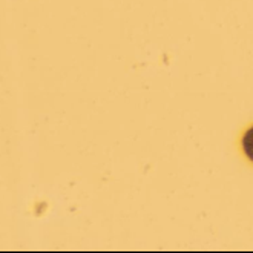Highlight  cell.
I'll use <instances>...</instances> for the list:
<instances>
[{
	"mask_svg": "<svg viewBox=\"0 0 253 253\" xmlns=\"http://www.w3.org/2000/svg\"><path fill=\"white\" fill-rule=\"evenodd\" d=\"M243 151L249 160H252V129L246 132V135L243 137Z\"/></svg>",
	"mask_w": 253,
	"mask_h": 253,
	"instance_id": "6da1fadb",
	"label": "cell"
}]
</instances>
